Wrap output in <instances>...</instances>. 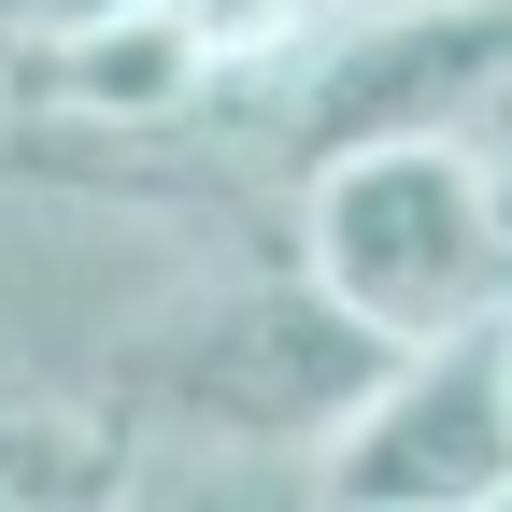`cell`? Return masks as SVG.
<instances>
[{
    "label": "cell",
    "instance_id": "7a4b0ae2",
    "mask_svg": "<svg viewBox=\"0 0 512 512\" xmlns=\"http://www.w3.org/2000/svg\"><path fill=\"white\" fill-rule=\"evenodd\" d=\"M271 114V171H328L370 143H484L512 171V0H399V15H328L242 86Z\"/></svg>",
    "mask_w": 512,
    "mask_h": 512
},
{
    "label": "cell",
    "instance_id": "ba28073f",
    "mask_svg": "<svg viewBox=\"0 0 512 512\" xmlns=\"http://www.w3.org/2000/svg\"><path fill=\"white\" fill-rule=\"evenodd\" d=\"M86 15H157V0H43V29H86Z\"/></svg>",
    "mask_w": 512,
    "mask_h": 512
},
{
    "label": "cell",
    "instance_id": "5b68a950",
    "mask_svg": "<svg viewBox=\"0 0 512 512\" xmlns=\"http://www.w3.org/2000/svg\"><path fill=\"white\" fill-rule=\"evenodd\" d=\"M29 114H100V128H157L185 100H228V57L185 29V0H157V15H86V29H43L15 72Z\"/></svg>",
    "mask_w": 512,
    "mask_h": 512
},
{
    "label": "cell",
    "instance_id": "9c48e42d",
    "mask_svg": "<svg viewBox=\"0 0 512 512\" xmlns=\"http://www.w3.org/2000/svg\"><path fill=\"white\" fill-rule=\"evenodd\" d=\"M484 512H512V484H498V498H484Z\"/></svg>",
    "mask_w": 512,
    "mask_h": 512
},
{
    "label": "cell",
    "instance_id": "6da1fadb",
    "mask_svg": "<svg viewBox=\"0 0 512 512\" xmlns=\"http://www.w3.org/2000/svg\"><path fill=\"white\" fill-rule=\"evenodd\" d=\"M299 271L384 342H456L512 313V171L484 143H370L299 171Z\"/></svg>",
    "mask_w": 512,
    "mask_h": 512
},
{
    "label": "cell",
    "instance_id": "3957f363",
    "mask_svg": "<svg viewBox=\"0 0 512 512\" xmlns=\"http://www.w3.org/2000/svg\"><path fill=\"white\" fill-rule=\"evenodd\" d=\"M384 370H399V342L356 328L299 256H285V271L214 285V299H185L171 328L128 356V384H143L171 427L228 441V456H328V441L370 413Z\"/></svg>",
    "mask_w": 512,
    "mask_h": 512
},
{
    "label": "cell",
    "instance_id": "52a82bcc",
    "mask_svg": "<svg viewBox=\"0 0 512 512\" xmlns=\"http://www.w3.org/2000/svg\"><path fill=\"white\" fill-rule=\"evenodd\" d=\"M29 43H43V0H0V72H15Z\"/></svg>",
    "mask_w": 512,
    "mask_h": 512
},
{
    "label": "cell",
    "instance_id": "277c9868",
    "mask_svg": "<svg viewBox=\"0 0 512 512\" xmlns=\"http://www.w3.org/2000/svg\"><path fill=\"white\" fill-rule=\"evenodd\" d=\"M512 484V313L413 342L370 413L313 456V512H484Z\"/></svg>",
    "mask_w": 512,
    "mask_h": 512
},
{
    "label": "cell",
    "instance_id": "8992f818",
    "mask_svg": "<svg viewBox=\"0 0 512 512\" xmlns=\"http://www.w3.org/2000/svg\"><path fill=\"white\" fill-rule=\"evenodd\" d=\"M256 470H271V456H242L228 484H200V498H185V512H271V484H256Z\"/></svg>",
    "mask_w": 512,
    "mask_h": 512
}]
</instances>
